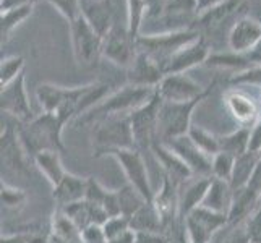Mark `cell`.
<instances>
[{"mask_svg": "<svg viewBox=\"0 0 261 243\" xmlns=\"http://www.w3.org/2000/svg\"><path fill=\"white\" fill-rule=\"evenodd\" d=\"M65 125L67 123L60 117L47 112L36 115L33 120L26 123L16 125L18 138L31 160L42 151H57L60 154L65 152V145L62 140Z\"/></svg>", "mask_w": 261, "mask_h": 243, "instance_id": "cell-1", "label": "cell"}, {"mask_svg": "<svg viewBox=\"0 0 261 243\" xmlns=\"http://www.w3.org/2000/svg\"><path fill=\"white\" fill-rule=\"evenodd\" d=\"M156 94V89L152 88H140L133 85H123L117 91H112L109 96H106L101 102L85 115L78 117L73 120L75 127H93L99 120L106 119V117L117 115V114H128L140 105L146 104L149 99Z\"/></svg>", "mask_w": 261, "mask_h": 243, "instance_id": "cell-2", "label": "cell"}, {"mask_svg": "<svg viewBox=\"0 0 261 243\" xmlns=\"http://www.w3.org/2000/svg\"><path fill=\"white\" fill-rule=\"evenodd\" d=\"M91 148L94 157L109 156L119 149L137 148L128 114H117L106 117L91 127Z\"/></svg>", "mask_w": 261, "mask_h": 243, "instance_id": "cell-3", "label": "cell"}, {"mask_svg": "<svg viewBox=\"0 0 261 243\" xmlns=\"http://www.w3.org/2000/svg\"><path fill=\"white\" fill-rule=\"evenodd\" d=\"M86 85L60 86L50 81H44L36 86V99L42 112L56 114L65 123L73 122L78 117V109L85 94Z\"/></svg>", "mask_w": 261, "mask_h": 243, "instance_id": "cell-4", "label": "cell"}, {"mask_svg": "<svg viewBox=\"0 0 261 243\" xmlns=\"http://www.w3.org/2000/svg\"><path fill=\"white\" fill-rule=\"evenodd\" d=\"M201 33L196 28H185V30H167L164 33L154 34H140L137 39L138 50L148 53L156 62H159L161 67H164L166 62L174 56L177 50H180L187 44L198 39Z\"/></svg>", "mask_w": 261, "mask_h": 243, "instance_id": "cell-5", "label": "cell"}, {"mask_svg": "<svg viewBox=\"0 0 261 243\" xmlns=\"http://www.w3.org/2000/svg\"><path fill=\"white\" fill-rule=\"evenodd\" d=\"M204 99L206 97H200L192 102H161L158 120V143H166L172 138L187 134L193 125V112Z\"/></svg>", "mask_w": 261, "mask_h": 243, "instance_id": "cell-6", "label": "cell"}, {"mask_svg": "<svg viewBox=\"0 0 261 243\" xmlns=\"http://www.w3.org/2000/svg\"><path fill=\"white\" fill-rule=\"evenodd\" d=\"M70 41L73 49V57L80 67H93L99 57H102V41L104 38L99 34L82 15L70 23Z\"/></svg>", "mask_w": 261, "mask_h": 243, "instance_id": "cell-7", "label": "cell"}, {"mask_svg": "<svg viewBox=\"0 0 261 243\" xmlns=\"http://www.w3.org/2000/svg\"><path fill=\"white\" fill-rule=\"evenodd\" d=\"M18 122L10 117L2 115V137H0V148H2V177L5 175H28V159H31L18 138L16 130Z\"/></svg>", "mask_w": 261, "mask_h": 243, "instance_id": "cell-8", "label": "cell"}, {"mask_svg": "<svg viewBox=\"0 0 261 243\" xmlns=\"http://www.w3.org/2000/svg\"><path fill=\"white\" fill-rule=\"evenodd\" d=\"M161 102H163V99L156 91V94L146 104L130 112L135 145L140 151H151L152 145L158 143V120Z\"/></svg>", "mask_w": 261, "mask_h": 243, "instance_id": "cell-9", "label": "cell"}, {"mask_svg": "<svg viewBox=\"0 0 261 243\" xmlns=\"http://www.w3.org/2000/svg\"><path fill=\"white\" fill-rule=\"evenodd\" d=\"M216 81L210 86H201L187 73L166 75L156 88L158 94L166 102H192L195 99L208 97L213 93Z\"/></svg>", "mask_w": 261, "mask_h": 243, "instance_id": "cell-10", "label": "cell"}, {"mask_svg": "<svg viewBox=\"0 0 261 243\" xmlns=\"http://www.w3.org/2000/svg\"><path fill=\"white\" fill-rule=\"evenodd\" d=\"M109 156L120 164L125 177H127V183H130L135 190H138L148 203H152V200H154V190H152L149 182V174L145 157H143V151L137 148L119 149L111 152Z\"/></svg>", "mask_w": 261, "mask_h": 243, "instance_id": "cell-11", "label": "cell"}, {"mask_svg": "<svg viewBox=\"0 0 261 243\" xmlns=\"http://www.w3.org/2000/svg\"><path fill=\"white\" fill-rule=\"evenodd\" d=\"M138 53L137 39L132 38L127 26L114 24L111 31L104 36L102 57L115 67L127 70Z\"/></svg>", "mask_w": 261, "mask_h": 243, "instance_id": "cell-12", "label": "cell"}, {"mask_svg": "<svg viewBox=\"0 0 261 243\" xmlns=\"http://www.w3.org/2000/svg\"><path fill=\"white\" fill-rule=\"evenodd\" d=\"M182 221L188 243H211L216 233L226 227L229 222L227 215L213 212L203 206L187 214Z\"/></svg>", "mask_w": 261, "mask_h": 243, "instance_id": "cell-13", "label": "cell"}, {"mask_svg": "<svg viewBox=\"0 0 261 243\" xmlns=\"http://www.w3.org/2000/svg\"><path fill=\"white\" fill-rule=\"evenodd\" d=\"M0 111H2V115L10 117L18 123H26L36 117L30 102L28 91H26L24 73H21L10 85L2 88V91H0Z\"/></svg>", "mask_w": 261, "mask_h": 243, "instance_id": "cell-14", "label": "cell"}, {"mask_svg": "<svg viewBox=\"0 0 261 243\" xmlns=\"http://www.w3.org/2000/svg\"><path fill=\"white\" fill-rule=\"evenodd\" d=\"M211 46L208 42V38L201 34L200 38L187 44L180 50H177L172 57H170L163 70L164 75H177V73H187L198 65H204L206 60L211 56Z\"/></svg>", "mask_w": 261, "mask_h": 243, "instance_id": "cell-15", "label": "cell"}, {"mask_svg": "<svg viewBox=\"0 0 261 243\" xmlns=\"http://www.w3.org/2000/svg\"><path fill=\"white\" fill-rule=\"evenodd\" d=\"M164 145L172 149L175 154L185 162L188 169L192 170L193 177H213V170H211L213 157L204 154V152L192 141V138L188 137V134L172 138L166 141Z\"/></svg>", "mask_w": 261, "mask_h": 243, "instance_id": "cell-16", "label": "cell"}, {"mask_svg": "<svg viewBox=\"0 0 261 243\" xmlns=\"http://www.w3.org/2000/svg\"><path fill=\"white\" fill-rule=\"evenodd\" d=\"M125 71H127V83L140 88L156 89L166 76L159 62H156L151 56L141 50H138L132 65Z\"/></svg>", "mask_w": 261, "mask_h": 243, "instance_id": "cell-17", "label": "cell"}, {"mask_svg": "<svg viewBox=\"0 0 261 243\" xmlns=\"http://www.w3.org/2000/svg\"><path fill=\"white\" fill-rule=\"evenodd\" d=\"M229 50L237 53L253 52L261 42V21L251 16H242L229 31Z\"/></svg>", "mask_w": 261, "mask_h": 243, "instance_id": "cell-18", "label": "cell"}, {"mask_svg": "<svg viewBox=\"0 0 261 243\" xmlns=\"http://www.w3.org/2000/svg\"><path fill=\"white\" fill-rule=\"evenodd\" d=\"M245 7H247V0H222L221 4L198 13L195 28L206 36V33L214 31L233 13L245 10Z\"/></svg>", "mask_w": 261, "mask_h": 243, "instance_id": "cell-19", "label": "cell"}, {"mask_svg": "<svg viewBox=\"0 0 261 243\" xmlns=\"http://www.w3.org/2000/svg\"><path fill=\"white\" fill-rule=\"evenodd\" d=\"M151 152H152V156H154L158 164L163 167L164 177H169L170 180H174V182L178 183L180 186L193 177L192 170L188 169V166L175 154L172 149L167 148L164 143H154L151 148Z\"/></svg>", "mask_w": 261, "mask_h": 243, "instance_id": "cell-20", "label": "cell"}, {"mask_svg": "<svg viewBox=\"0 0 261 243\" xmlns=\"http://www.w3.org/2000/svg\"><path fill=\"white\" fill-rule=\"evenodd\" d=\"M152 204L167 227L170 222H174L177 215L180 218V185L169 177H164L163 185L158 192H154Z\"/></svg>", "mask_w": 261, "mask_h": 243, "instance_id": "cell-21", "label": "cell"}, {"mask_svg": "<svg viewBox=\"0 0 261 243\" xmlns=\"http://www.w3.org/2000/svg\"><path fill=\"white\" fill-rule=\"evenodd\" d=\"M224 102L232 119L240 123V127H253L255 122L259 119L258 105L253 97L239 91V89H229L224 94Z\"/></svg>", "mask_w": 261, "mask_h": 243, "instance_id": "cell-22", "label": "cell"}, {"mask_svg": "<svg viewBox=\"0 0 261 243\" xmlns=\"http://www.w3.org/2000/svg\"><path fill=\"white\" fill-rule=\"evenodd\" d=\"M86 182L88 177L85 178L67 172L65 177L59 182V185L52 188V198L56 201V209L62 211L71 204L83 201L86 196Z\"/></svg>", "mask_w": 261, "mask_h": 243, "instance_id": "cell-23", "label": "cell"}, {"mask_svg": "<svg viewBox=\"0 0 261 243\" xmlns=\"http://www.w3.org/2000/svg\"><path fill=\"white\" fill-rule=\"evenodd\" d=\"M82 15L102 38L115 24L111 0H82Z\"/></svg>", "mask_w": 261, "mask_h": 243, "instance_id": "cell-24", "label": "cell"}, {"mask_svg": "<svg viewBox=\"0 0 261 243\" xmlns=\"http://www.w3.org/2000/svg\"><path fill=\"white\" fill-rule=\"evenodd\" d=\"M213 177H192L180 186V218L198 209L208 192Z\"/></svg>", "mask_w": 261, "mask_h": 243, "instance_id": "cell-25", "label": "cell"}, {"mask_svg": "<svg viewBox=\"0 0 261 243\" xmlns=\"http://www.w3.org/2000/svg\"><path fill=\"white\" fill-rule=\"evenodd\" d=\"M233 193L236 192H233L230 182H227V180H221V178H213L201 206L213 212L229 215V211L232 208V201H233Z\"/></svg>", "mask_w": 261, "mask_h": 243, "instance_id": "cell-26", "label": "cell"}, {"mask_svg": "<svg viewBox=\"0 0 261 243\" xmlns=\"http://www.w3.org/2000/svg\"><path fill=\"white\" fill-rule=\"evenodd\" d=\"M261 196L255 192H251L250 188H242L233 193L232 208L229 211V224H240L245 222L251 214L256 211L259 206Z\"/></svg>", "mask_w": 261, "mask_h": 243, "instance_id": "cell-27", "label": "cell"}, {"mask_svg": "<svg viewBox=\"0 0 261 243\" xmlns=\"http://www.w3.org/2000/svg\"><path fill=\"white\" fill-rule=\"evenodd\" d=\"M33 162L38 167L39 172L44 175V178L50 183L52 188L59 185V182L67 174L64 164H62L60 152L57 151H42L33 157Z\"/></svg>", "mask_w": 261, "mask_h": 243, "instance_id": "cell-28", "label": "cell"}, {"mask_svg": "<svg viewBox=\"0 0 261 243\" xmlns=\"http://www.w3.org/2000/svg\"><path fill=\"white\" fill-rule=\"evenodd\" d=\"M259 160H261V152L253 149L244 152V154L236 159V166H233V172L230 177V185L233 188V192L242 190V188H245L248 185Z\"/></svg>", "mask_w": 261, "mask_h": 243, "instance_id": "cell-29", "label": "cell"}, {"mask_svg": "<svg viewBox=\"0 0 261 243\" xmlns=\"http://www.w3.org/2000/svg\"><path fill=\"white\" fill-rule=\"evenodd\" d=\"M36 4H28L21 7H15L10 10H4L0 13V36H2V46L12 38L13 31L20 26L24 20L33 15Z\"/></svg>", "mask_w": 261, "mask_h": 243, "instance_id": "cell-30", "label": "cell"}, {"mask_svg": "<svg viewBox=\"0 0 261 243\" xmlns=\"http://www.w3.org/2000/svg\"><path fill=\"white\" fill-rule=\"evenodd\" d=\"M132 230L135 232H163L166 229L163 219L152 203L143 204L130 218Z\"/></svg>", "mask_w": 261, "mask_h": 243, "instance_id": "cell-31", "label": "cell"}, {"mask_svg": "<svg viewBox=\"0 0 261 243\" xmlns=\"http://www.w3.org/2000/svg\"><path fill=\"white\" fill-rule=\"evenodd\" d=\"M206 67L210 68H224V70H233L236 73L244 71L250 67H253V62L250 60L247 53H237V52H226V53H211L210 59L206 60Z\"/></svg>", "mask_w": 261, "mask_h": 243, "instance_id": "cell-32", "label": "cell"}, {"mask_svg": "<svg viewBox=\"0 0 261 243\" xmlns=\"http://www.w3.org/2000/svg\"><path fill=\"white\" fill-rule=\"evenodd\" d=\"M250 140H251V127H240L229 134H221L219 137L221 151L229 152L233 157H239L244 152L250 151Z\"/></svg>", "mask_w": 261, "mask_h": 243, "instance_id": "cell-33", "label": "cell"}, {"mask_svg": "<svg viewBox=\"0 0 261 243\" xmlns=\"http://www.w3.org/2000/svg\"><path fill=\"white\" fill-rule=\"evenodd\" d=\"M148 16V0H127V30L133 39L141 34V24Z\"/></svg>", "mask_w": 261, "mask_h": 243, "instance_id": "cell-34", "label": "cell"}, {"mask_svg": "<svg viewBox=\"0 0 261 243\" xmlns=\"http://www.w3.org/2000/svg\"><path fill=\"white\" fill-rule=\"evenodd\" d=\"M188 137L192 138V141L200 148L204 154H208L210 157L216 156L218 152H221V145H219V137L218 134L211 133L210 130H206L198 125H192L188 130Z\"/></svg>", "mask_w": 261, "mask_h": 243, "instance_id": "cell-35", "label": "cell"}, {"mask_svg": "<svg viewBox=\"0 0 261 243\" xmlns=\"http://www.w3.org/2000/svg\"><path fill=\"white\" fill-rule=\"evenodd\" d=\"M117 195H119L122 215H125V218H128V219L141 208L143 204L148 203L145 198L141 196V193L138 190H135L130 183L119 188V190H117Z\"/></svg>", "mask_w": 261, "mask_h": 243, "instance_id": "cell-36", "label": "cell"}, {"mask_svg": "<svg viewBox=\"0 0 261 243\" xmlns=\"http://www.w3.org/2000/svg\"><path fill=\"white\" fill-rule=\"evenodd\" d=\"M24 57L23 56H7L0 62V88L10 85L21 73H24Z\"/></svg>", "mask_w": 261, "mask_h": 243, "instance_id": "cell-37", "label": "cell"}, {"mask_svg": "<svg viewBox=\"0 0 261 243\" xmlns=\"http://www.w3.org/2000/svg\"><path fill=\"white\" fill-rule=\"evenodd\" d=\"M26 200H28V196H26L23 190L2 180V208L4 209L20 211L24 206Z\"/></svg>", "mask_w": 261, "mask_h": 243, "instance_id": "cell-38", "label": "cell"}, {"mask_svg": "<svg viewBox=\"0 0 261 243\" xmlns=\"http://www.w3.org/2000/svg\"><path fill=\"white\" fill-rule=\"evenodd\" d=\"M236 159L229 152H218L216 156H213L211 162V170H213V178H221L230 182V177L233 172V166H236Z\"/></svg>", "mask_w": 261, "mask_h": 243, "instance_id": "cell-39", "label": "cell"}, {"mask_svg": "<svg viewBox=\"0 0 261 243\" xmlns=\"http://www.w3.org/2000/svg\"><path fill=\"white\" fill-rule=\"evenodd\" d=\"M70 23L82 16V0H46Z\"/></svg>", "mask_w": 261, "mask_h": 243, "instance_id": "cell-40", "label": "cell"}, {"mask_svg": "<svg viewBox=\"0 0 261 243\" xmlns=\"http://www.w3.org/2000/svg\"><path fill=\"white\" fill-rule=\"evenodd\" d=\"M128 230H132V224H130V219L125 218V215H115V218H109L102 224V232H104L107 241L123 235V233L128 232Z\"/></svg>", "mask_w": 261, "mask_h": 243, "instance_id": "cell-41", "label": "cell"}, {"mask_svg": "<svg viewBox=\"0 0 261 243\" xmlns=\"http://www.w3.org/2000/svg\"><path fill=\"white\" fill-rule=\"evenodd\" d=\"M230 85H251V86H259L261 88V64L253 65L244 71L233 73L229 79Z\"/></svg>", "mask_w": 261, "mask_h": 243, "instance_id": "cell-42", "label": "cell"}, {"mask_svg": "<svg viewBox=\"0 0 261 243\" xmlns=\"http://www.w3.org/2000/svg\"><path fill=\"white\" fill-rule=\"evenodd\" d=\"M109 193H111V190H107L106 186H102L96 178L88 177V182H86V196H85L86 201L99 204V206H102V208H104V203L107 200V196H109Z\"/></svg>", "mask_w": 261, "mask_h": 243, "instance_id": "cell-43", "label": "cell"}, {"mask_svg": "<svg viewBox=\"0 0 261 243\" xmlns=\"http://www.w3.org/2000/svg\"><path fill=\"white\" fill-rule=\"evenodd\" d=\"M250 243H261V203L256 211L245 221Z\"/></svg>", "mask_w": 261, "mask_h": 243, "instance_id": "cell-44", "label": "cell"}, {"mask_svg": "<svg viewBox=\"0 0 261 243\" xmlns=\"http://www.w3.org/2000/svg\"><path fill=\"white\" fill-rule=\"evenodd\" d=\"M163 232H137V243H167Z\"/></svg>", "mask_w": 261, "mask_h": 243, "instance_id": "cell-45", "label": "cell"}, {"mask_svg": "<svg viewBox=\"0 0 261 243\" xmlns=\"http://www.w3.org/2000/svg\"><path fill=\"white\" fill-rule=\"evenodd\" d=\"M247 188H250L251 192H255V193H258V195L261 196V160L258 162V166H256V169H255L253 175H251V178H250V182H248Z\"/></svg>", "mask_w": 261, "mask_h": 243, "instance_id": "cell-46", "label": "cell"}, {"mask_svg": "<svg viewBox=\"0 0 261 243\" xmlns=\"http://www.w3.org/2000/svg\"><path fill=\"white\" fill-rule=\"evenodd\" d=\"M0 243H30V240L24 232H18V233H5L0 238Z\"/></svg>", "mask_w": 261, "mask_h": 243, "instance_id": "cell-47", "label": "cell"}, {"mask_svg": "<svg viewBox=\"0 0 261 243\" xmlns=\"http://www.w3.org/2000/svg\"><path fill=\"white\" fill-rule=\"evenodd\" d=\"M38 0H0V10H10L15 7L28 5V4H36Z\"/></svg>", "mask_w": 261, "mask_h": 243, "instance_id": "cell-48", "label": "cell"}, {"mask_svg": "<svg viewBox=\"0 0 261 243\" xmlns=\"http://www.w3.org/2000/svg\"><path fill=\"white\" fill-rule=\"evenodd\" d=\"M107 243H137V232L128 230V232H125L123 235L117 237L114 240H109Z\"/></svg>", "mask_w": 261, "mask_h": 243, "instance_id": "cell-49", "label": "cell"}, {"mask_svg": "<svg viewBox=\"0 0 261 243\" xmlns=\"http://www.w3.org/2000/svg\"><path fill=\"white\" fill-rule=\"evenodd\" d=\"M222 0H196V8H198V13H201L204 10H208V8L214 7L221 4Z\"/></svg>", "mask_w": 261, "mask_h": 243, "instance_id": "cell-50", "label": "cell"}, {"mask_svg": "<svg viewBox=\"0 0 261 243\" xmlns=\"http://www.w3.org/2000/svg\"><path fill=\"white\" fill-rule=\"evenodd\" d=\"M49 243H56V241H52V240H50V241H49Z\"/></svg>", "mask_w": 261, "mask_h": 243, "instance_id": "cell-51", "label": "cell"}]
</instances>
